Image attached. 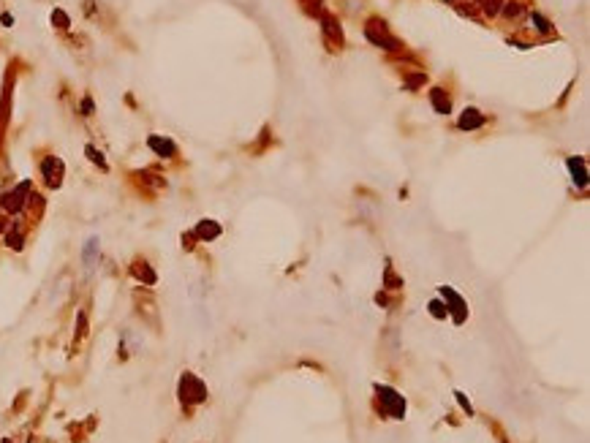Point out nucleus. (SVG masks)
<instances>
[{"instance_id": "obj_3", "label": "nucleus", "mask_w": 590, "mask_h": 443, "mask_svg": "<svg viewBox=\"0 0 590 443\" xmlns=\"http://www.w3.org/2000/svg\"><path fill=\"white\" fill-rule=\"evenodd\" d=\"M441 294H444V299L449 302V307H446V310H452V315H454V321H457V324H462V321H465V302H462L460 297H457V294H454L452 291V288H441Z\"/></svg>"}, {"instance_id": "obj_1", "label": "nucleus", "mask_w": 590, "mask_h": 443, "mask_svg": "<svg viewBox=\"0 0 590 443\" xmlns=\"http://www.w3.org/2000/svg\"><path fill=\"white\" fill-rule=\"evenodd\" d=\"M378 389V397L384 400V405H386V411L394 416V419H403V413H405V400L400 397L394 389H389V386H375Z\"/></svg>"}, {"instance_id": "obj_6", "label": "nucleus", "mask_w": 590, "mask_h": 443, "mask_svg": "<svg viewBox=\"0 0 590 443\" xmlns=\"http://www.w3.org/2000/svg\"><path fill=\"white\" fill-rule=\"evenodd\" d=\"M204 223H210V220H204ZM199 234H202V237H215V234H218V226H202V229H199Z\"/></svg>"}, {"instance_id": "obj_2", "label": "nucleus", "mask_w": 590, "mask_h": 443, "mask_svg": "<svg viewBox=\"0 0 590 443\" xmlns=\"http://www.w3.org/2000/svg\"><path fill=\"white\" fill-rule=\"evenodd\" d=\"M180 394H183V400H188V402H202V400L207 397L204 384H202L199 378H193V375H185V378H183Z\"/></svg>"}, {"instance_id": "obj_4", "label": "nucleus", "mask_w": 590, "mask_h": 443, "mask_svg": "<svg viewBox=\"0 0 590 443\" xmlns=\"http://www.w3.org/2000/svg\"><path fill=\"white\" fill-rule=\"evenodd\" d=\"M481 123H484V120L479 117V112H476V109H468L465 117L460 120V128H476V125H481Z\"/></svg>"}, {"instance_id": "obj_7", "label": "nucleus", "mask_w": 590, "mask_h": 443, "mask_svg": "<svg viewBox=\"0 0 590 443\" xmlns=\"http://www.w3.org/2000/svg\"><path fill=\"white\" fill-rule=\"evenodd\" d=\"M150 144H152V147H155V150H160V152H172V150H174V147H172L169 142H163V144H160V142H158V139H150Z\"/></svg>"}, {"instance_id": "obj_5", "label": "nucleus", "mask_w": 590, "mask_h": 443, "mask_svg": "<svg viewBox=\"0 0 590 443\" xmlns=\"http://www.w3.org/2000/svg\"><path fill=\"white\" fill-rule=\"evenodd\" d=\"M430 313L435 315V318H446V313H449V310H446L444 305H441V302H430Z\"/></svg>"}, {"instance_id": "obj_8", "label": "nucleus", "mask_w": 590, "mask_h": 443, "mask_svg": "<svg viewBox=\"0 0 590 443\" xmlns=\"http://www.w3.org/2000/svg\"><path fill=\"white\" fill-rule=\"evenodd\" d=\"M457 400H460V405H462V408H465V411H468V413H471V402H468V400H465V394H462V392H457Z\"/></svg>"}]
</instances>
